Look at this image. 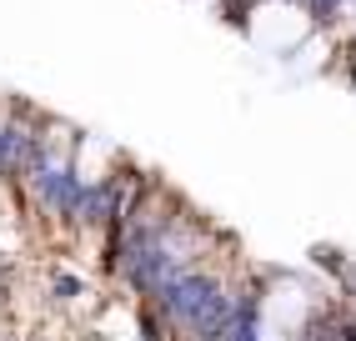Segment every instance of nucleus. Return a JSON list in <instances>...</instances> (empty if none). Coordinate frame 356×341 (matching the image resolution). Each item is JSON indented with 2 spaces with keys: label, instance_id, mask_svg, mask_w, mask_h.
<instances>
[{
  "label": "nucleus",
  "instance_id": "obj_1",
  "mask_svg": "<svg viewBox=\"0 0 356 341\" xmlns=\"http://www.w3.org/2000/svg\"><path fill=\"white\" fill-rule=\"evenodd\" d=\"M351 81H356V45H351Z\"/></svg>",
  "mask_w": 356,
  "mask_h": 341
}]
</instances>
